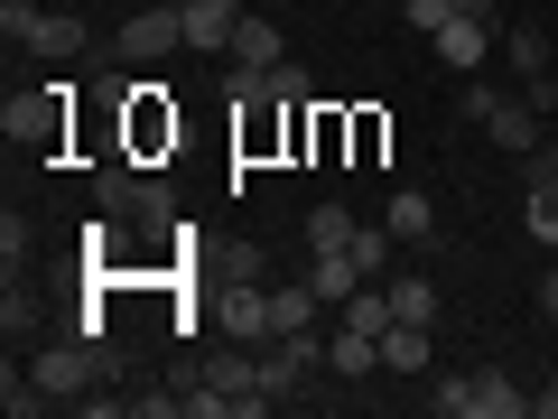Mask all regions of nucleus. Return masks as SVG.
Returning <instances> with one entry per match:
<instances>
[{
    "instance_id": "f257e3e1",
    "label": "nucleus",
    "mask_w": 558,
    "mask_h": 419,
    "mask_svg": "<svg viewBox=\"0 0 558 419\" xmlns=\"http://www.w3.org/2000/svg\"><path fill=\"white\" fill-rule=\"evenodd\" d=\"M260 410H279V400H270V373L252 355H215L205 382L186 392V419H260Z\"/></svg>"
},
{
    "instance_id": "f03ea898",
    "label": "nucleus",
    "mask_w": 558,
    "mask_h": 419,
    "mask_svg": "<svg viewBox=\"0 0 558 419\" xmlns=\"http://www.w3.org/2000/svg\"><path fill=\"white\" fill-rule=\"evenodd\" d=\"M28 382H38L47 400H94L102 382H112V355H102V336H84V345H47V355L28 363Z\"/></svg>"
},
{
    "instance_id": "7ed1b4c3",
    "label": "nucleus",
    "mask_w": 558,
    "mask_h": 419,
    "mask_svg": "<svg viewBox=\"0 0 558 419\" xmlns=\"http://www.w3.org/2000/svg\"><path fill=\"white\" fill-rule=\"evenodd\" d=\"M428 400H438V419H531V392H521L512 373H494V363H484V373H457Z\"/></svg>"
},
{
    "instance_id": "20e7f679",
    "label": "nucleus",
    "mask_w": 558,
    "mask_h": 419,
    "mask_svg": "<svg viewBox=\"0 0 558 419\" xmlns=\"http://www.w3.org/2000/svg\"><path fill=\"white\" fill-rule=\"evenodd\" d=\"M65 112H75V84H38V94H10V103H0V131H10V149H57Z\"/></svg>"
},
{
    "instance_id": "39448f33",
    "label": "nucleus",
    "mask_w": 558,
    "mask_h": 419,
    "mask_svg": "<svg viewBox=\"0 0 558 419\" xmlns=\"http://www.w3.org/2000/svg\"><path fill=\"white\" fill-rule=\"evenodd\" d=\"M0 28H10V47H28V57H47V65L84 57V20H65V10H28V0H10Z\"/></svg>"
},
{
    "instance_id": "423d86ee",
    "label": "nucleus",
    "mask_w": 558,
    "mask_h": 419,
    "mask_svg": "<svg viewBox=\"0 0 558 419\" xmlns=\"http://www.w3.org/2000/svg\"><path fill=\"white\" fill-rule=\"evenodd\" d=\"M168 47H186V10H178V0H159V10H140V20H121L112 57H121V65H159Z\"/></svg>"
},
{
    "instance_id": "0eeeda50",
    "label": "nucleus",
    "mask_w": 558,
    "mask_h": 419,
    "mask_svg": "<svg viewBox=\"0 0 558 419\" xmlns=\"http://www.w3.org/2000/svg\"><path fill=\"white\" fill-rule=\"evenodd\" d=\"M317 363H326L317 326H307V336H270V355H260V373H270V400H299L307 382H317Z\"/></svg>"
},
{
    "instance_id": "6e6552de",
    "label": "nucleus",
    "mask_w": 558,
    "mask_h": 419,
    "mask_svg": "<svg viewBox=\"0 0 558 419\" xmlns=\"http://www.w3.org/2000/svg\"><path fill=\"white\" fill-rule=\"evenodd\" d=\"M539 112H549L539 94H502V103H494V121H484V140H494V149H521V159H531V149H539Z\"/></svg>"
},
{
    "instance_id": "1a4fd4ad",
    "label": "nucleus",
    "mask_w": 558,
    "mask_h": 419,
    "mask_svg": "<svg viewBox=\"0 0 558 419\" xmlns=\"http://www.w3.org/2000/svg\"><path fill=\"white\" fill-rule=\"evenodd\" d=\"M223 336H233V345H270L279 336V326H270V289L233 279V289H223Z\"/></svg>"
},
{
    "instance_id": "9d476101",
    "label": "nucleus",
    "mask_w": 558,
    "mask_h": 419,
    "mask_svg": "<svg viewBox=\"0 0 558 419\" xmlns=\"http://www.w3.org/2000/svg\"><path fill=\"white\" fill-rule=\"evenodd\" d=\"M428 47H438V57L457 65V75H475V65L494 57V20H465V10H457V20H447V28H438Z\"/></svg>"
},
{
    "instance_id": "9b49d317",
    "label": "nucleus",
    "mask_w": 558,
    "mask_h": 419,
    "mask_svg": "<svg viewBox=\"0 0 558 419\" xmlns=\"http://www.w3.org/2000/svg\"><path fill=\"white\" fill-rule=\"evenodd\" d=\"M391 242H410V252H428V242H438V205L418 196V187H391Z\"/></svg>"
},
{
    "instance_id": "f8f14e48",
    "label": "nucleus",
    "mask_w": 558,
    "mask_h": 419,
    "mask_svg": "<svg viewBox=\"0 0 558 419\" xmlns=\"http://www.w3.org/2000/svg\"><path fill=\"white\" fill-rule=\"evenodd\" d=\"M223 57L270 75V65H289V38H279V20H233V47H223Z\"/></svg>"
},
{
    "instance_id": "ddd939ff",
    "label": "nucleus",
    "mask_w": 558,
    "mask_h": 419,
    "mask_svg": "<svg viewBox=\"0 0 558 419\" xmlns=\"http://www.w3.org/2000/svg\"><path fill=\"white\" fill-rule=\"evenodd\" d=\"M307 289H317V299H326V318H336V308H344V299L363 289L354 252H307Z\"/></svg>"
},
{
    "instance_id": "4468645a",
    "label": "nucleus",
    "mask_w": 558,
    "mask_h": 419,
    "mask_svg": "<svg viewBox=\"0 0 558 419\" xmlns=\"http://www.w3.org/2000/svg\"><path fill=\"white\" fill-rule=\"evenodd\" d=\"M326 373H344V382L381 373V336H363V326H336V336H326Z\"/></svg>"
},
{
    "instance_id": "2eb2a0df",
    "label": "nucleus",
    "mask_w": 558,
    "mask_h": 419,
    "mask_svg": "<svg viewBox=\"0 0 558 419\" xmlns=\"http://www.w3.org/2000/svg\"><path fill=\"white\" fill-rule=\"evenodd\" d=\"M317 318H326V299L307 289V279H279V289H270V326H279V336H307Z\"/></svg>"
},
{
    "instance_id": "dca6fc26",
    "label": "nucleus",
    "mask_w": 558,
    "mask_h": 419,
    "mask_svg": "<svg viewBox=\"0 0 558 419\" xmlns=\"http://www.w3.org/2000/svg\"><path fill=\"white\" fill-rule=\"evenodd\" d=\"M131 149H178V112L149 103V84H131Z\"/></svg>"
},
{
    "instance_id": "f3484780",
    "label": "nucleus",
    "mask_w": 558,
    "mask_h": 419,
    "mask_svg": "<svg viewBox=\"0 0 558 419\" xmlns=\"http://www.w3.org/2000/svg\"><path fill=\"white\" fill-rule=\"evenodd\" d=\"M94 215H140V168L131 159H102V178H94Z\"/></svg>"
},
{
    "instance_id": "a211bd4d",
    "label": "nucleus",
    "mask_w": 558,
    "mask_h": 419,
    "mask_svg": "<svg viewBox=\"0 0 558 419\" xmlns=\"http://www.w3.org/2000/svg\"><path fill=\"white\" fill-rule=\"evenodd\" d=\"M428 336H438V326H381V373H428Z\"/></svg>"
},
{
    "instance_id": "6ab92c4d",
    "label": "nucleus",
    "mask_w": 558,
    "mask_h": 419,
    "mask_svg": "<svg viewBox=\"0 0 558 419\" xmlns=\"http://www.w3.org/2000/svg\"><path fill=\"white\" fill-rule=\"evenodd\" d=\"M391 318H400V326H438V279L400 271V279H391Z\"/></svg>"
},
{
    "instance_id": "aec40b11",
    "label": "nucleus",
    "mask_w": 558,
    "mask_h": 419,
    "mask_svg": "<svg viewBox=\"0 0 558 419\" xmlns=\"http://www.w3.org/2000/svg\"><path fill=\"white\" fill-rule=\"evenodd\" d=\"M344 252H354L363 279H391V252H400V242H391V224H354V242H344Z\"/></svg>"
},
{
    "instance_id": "412c9836",
    "label": "nucleus",
    "mask_w": 558,
    "mask_h": 419,
    "mask_svg": "<svg viewBox=\"0 0 558 419\" xmlns=\"http://www.w3.org/2000/svg\"><path fill=\"white\" fill-rule=\"evenodd\" d=\"M502 57L539 84V75H549V28H502Z\"/></svg>"
},
{
    "instance_id": "4be33fe9",
    "label": "nucleus",
    "mask_w": 558,
    "mask_h": 419,
    "mask_svg": "<svg viewBox=\"0 0 558 419\" xmlns=\"http://www.w3.org/2000/svg\"><path fill=\"white\" fill-rule=\"evenodd\" d=\"M521 224H531V242H558V178L539 168V187H531V205H521Z\"/></svg>"
},
{
    "instance_id": "5701e85b",
    "label": "nucleus",
    "mask_w": 558,
    "mask_h": 419,
    "mask_svg": "<svg viewBox=\"0 0 558 419\" xmlns=\"http://www.w3.org/2000/svg\"><path fill=\"white\" fill-rule=\"evenodd\" d=\"M344 242H354V215L344 205H317L307 215V252H344Z\"/></svg>"
},
{
    "instance_id": "b1692460",
    "label": "nucleus",
    "mask_w": 558,
    "mask_h": 419,
    "mask_svg": "<svg viewBox=\"0 0 558 419\" xmlns=\"http://www.w3.org/2000/svg\"><path fill=\"white\" fill-rule=\"evenodd\" d=\"M233 20L242 10H186V47H233Z\"/></svg>"
},
{
    "instance_id": "393cba45",
    "label": "nucleus",
    "mask_w": 558,
    "mask_h": 419,
    "mask_svg": "<svg viewBox=\"0 0 558 419\" xmlns=\"http://www.w3.org/2000/svg\"><path fill=\"white\" fill-rule=\"evenodd\" d=\"M447 20H457V0H400V28H418V38H438Z\"/></svg>"
},
{
    "instance_id": "a878e982",
    "label": "nucleus",
    "mask_w": 558,
    "mask_h": 419,
    "mask_svg": "<svg viewBox=\"0 0 558 419\" xmlns=\"http://www.w3.org/2000/svg\"><path fill=\"white\" fill-rule=\"evenodd\" d=\"M494 103H502L494 84H475V75H465V121H475V131H484V121H494Z\"/></svg>"
},
{
    "instance_id": "bb28decb",
    "label": "nucleus",
    "mask_w": 558,
    "mask_h": 419,
    "mask_svg": "<svg viewBox=\"0 0 558 419\" xmlns=\"http://www.w3.org/2000/svg\"><path fill=\"white\" fill-rule=\"evenodd\" d=\"M270 103H307V75H299V65H270Z\"/></svg>"
},
{
    "instance_id": "cd10ccee",
    "label": "nucleus",
    "mask_w": 558,
    "mask_h": 419,
    "mask_svg": "<svg viewBox=\"0 0 558 419\" xmlns=\"http://www.w3.org/2000/svg\"><path fill=\"white\" fill-rule=\"evenodd\" d=\"M539 318H558V261L539 271Z\"/></svg>"
},
{
    "instance_id": "c85d7f7f",
    "label": "nucleus",
    "mask_w": 558,
    "mask_h": 419,
    "mask_svg": "<svg viewBox=\"0 0 558 419\" xmlns=\"http://www.w3.org/2000/svg\"><path fill=\"white\" fill-rule=\"evenodd\" d=\"M531 419H558V382H549V392H531Z\"/></svg>"
},
{
    "instance_id": "c756f323",
    "label": "nucleus",
    "mask_w": 558,
    "mask_h": 419,
    "mask_svg": "<svg viewBox=\"0 0 558 419\" xmlns=\"http://www.w3.org/2000/svg\"><path fill=\"white\" fill-rule=\"evenodd\" d=\"M457 10H465V20H494V10H502V0H457Z\"/></svg>"
},
{
    "instance_id": "7c9ffc66",
    "label": "nucleus",
    "mask_w": 558,
    "mask_h": 419,
    "mask_svg": "<svg viewBox=\"0 0 558 419\" xmlns=\"http://www.w3.org/2000/svg\"><path fill=\"white\" fill-rule=\"evenodd\" d=\"M178 10H242V0H178Z\"/></svg>"
},
{
    "instance_id": "2f4dec72",
    "label": "nucleus",
    "mask_w": 558,
    "mask_h": 419,
    "mask_svg": "<svg viewBox=\"0 0 558 419\" xmlns=\"http://www.w3.org/2000/svg\"><path fill=\"white\" fill-rule=\"evenodd\" d=\"M549 178H558V140H549Z\"/></svg>"
}]
</instances>
